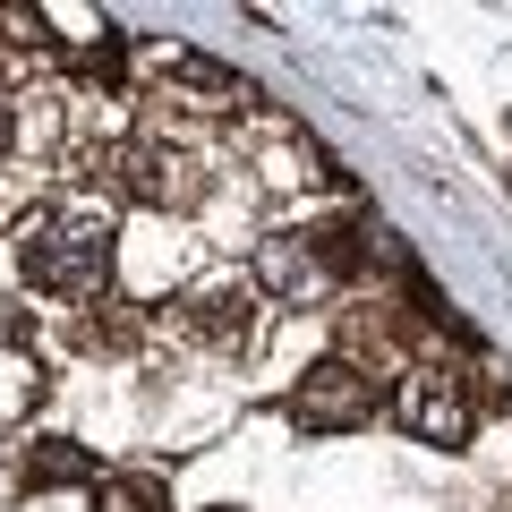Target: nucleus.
I'll return each instance as SVG.
<instances>
[{
	"label": "nucleus",
	"mask_w": 512,
	"mask_h": 512,
	"mask_svg": "<svg viewBox=\"0 0 512 512\" xmlns=\"http://www.w3.org/2000/svg\"><path fill=\"white\" fill-rule=\"evenodd\" d=\"M9 256H18V282L43 299H103L120 274L111 214H94V205H35L9 239Z\"/></svg>",
	"instance_id": "f257e3e1"
},
{
	"label": "nucleus",
	"mask_w": 512,
	"mask_h": 512,
	"mask_svg": "<svg viewBox=\"0 0 512 512\" xmlns=\"http://www.w3.org/2000/svg\"><path fill=\"white\" fill-rule=\"evenodd\" d=\"M359 265H367V239L350 231V222H291V231H265V239H256L248 282H256V299L316 308V299H333Z\"/></svg>",
	"instance_id": "f03ea898"
},
{
	"label": "nucleus",
	"mask_w": 512,
	"mask_h": 512,
	"mask_svg": "<svg viewBox=\"0 0 512 512\" xmlns=\"http://www.w3.org/2000/svg\"><path fill=\"white\" fill-rule=\"evenodd\" d=\"M94 180H103L111 197H128V205H154V214H197L205 188H214V171H205L197 146L163 137V128H137V137H111V146L94 154Z\"/></svg>",
	"instance_id": "7ed1b4c3"
},
{
	"label": "nucleus",
	"mask_w": 512,
	"mask_h": 512,
	"mask_svg": "<svg viewBox=\"0 0 512 512\" xmlns=\"http://www.w3.org/2000/svg\"><path fill=\"white\" fill-rule=\"evenodd\" d=\"M376 410H384V393H376V376L359 359H316L282 393V419L299 436H359V427H376Z\"/></svg>",
	"instance_id": "20e7f679"
},
{
	"label": "nucleus",
	"mask_w": 512,
	"mask_h": 512,
	"mask_svg": "<svg viewBox=\"0 0 512 512\" xmlns=\"http://www.w3.org/2000/svg\"><path fill=\"white\" fill-rule=\"evenodd\" d=\"M393 419H402L419 444H436V453H461V444L478 436V393H470V376H461V367L419 359V367H402Z\"/></svg>",
	"instance_id": "39448f33"
},
{
	"label": "nucleus",
	"mask_w": 512,
	"mask_h": 512,
	"mask_svg": "<svg viewBox=\"0 0 512 512\" xmlns=\"http://www.w3.org/2000/svg\"><path fill=\"white\" fill-rule=\"evenodd\" d=\"M146 86L163 94V103L197 111V120H231V111H256V86H248V77H231L222 60L188 52V43H171V52H146Z\"/></svg>",
	"instance_id": "423d86ee"
},
{
	"label": "nucleus",
	"mask_w": 512,
	"mask_h": 512,
	"mask_svg": "<svg viewBox=\"0 0 512 512\" xmlns=\"http://www.w3.org/2000/svg\"><path fill=\"white\" fill-rule=\"evenodd\" d=\"M256 325H265V299H256L248 274H214V282H197L180 299V333L205 342V350H222V359H239L256 342Z\"/></svg>",
	"instance_id": "0eeeda50"
},
{
	"label": "nucleus",
	"mask_w": 512,
	"mask_h": 512,
	"mask_svg": "<svg viewBox=\"0 0 512 512\" xmlns=\"http://www.w3.org/2000/svg\"><path fill=\"white\" fill-rule=\"evenodd\" d=\"M18 478H26V487H103V470H94L69 436H35L26 461H18Z\"/></svg>",
	"instance_id": "6e6552de"
},
{
	"label": "nucleus",
	"mask_w": 512,
	"mask_h": 512,
	"mask_svg": "<svg viewBox=\"0 0 512 512\" xmlns=\"http://www.w3.org/2000/svg\"><path fill=\"white\" fill-rule=\"evenodd\" d=\"M103 487H120V495H128V504H137V512H171V487H163V478H154V470H128V478H103Z\"/></svg>",
	"instance_id": "1a4fd4ad"
},
{
	"label": "nucleus",
	"mask_w": 512,
	"mask_h": 512,
	"mask_svg": "<svg viewBox=\"0 0 512 512\" xmlns=\"http://www.w3.org/2000/svg\"><path fill=\"white\" fill-rule=\"evenodd\" d=\"M137 342V316H86V350H128Z\"/></svg>",
	"instance_id": "9d476101"
},
{
	"label": "nucleus",
	"mask_w": 512,
	"mask_h": 512,
	"mask_svg": "<svg viewBox=\"0 0 512 512\" xmlns=\"http://www.w3.org/2000/svg\"><path fill=\"white\" fill-rule=\"evenodd\" d=\"M9 154H18V103L0 94V163H9Z\"/></svg>",
	"instance_id": "9b49d317"
},
{
	"label": "nucleus",
	"mask_w": 512,
	"mask_h": 512,
	"mask_svg": "<svg viewBox=\"0 0 512 512\" xmlns=\"http://www.w3.org/2000/svg\"><path fill=\"white\" fill-rule=\"evenodd\" d=\"M214 512H239V504H214Z\"/></svg>",
	"instance_id": "f8f14e48"
}]
</instances>
